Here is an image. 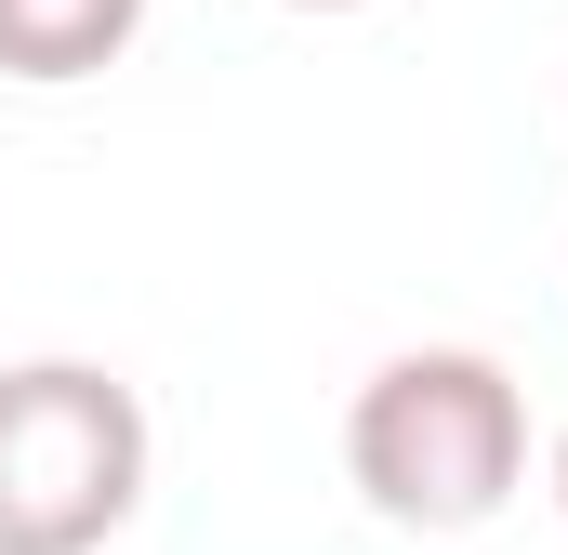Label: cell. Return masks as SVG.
<instances>
[{
	"label": "cell",
	"mask_w": 568,
	"mask_h": 555,
	"mask_svg": "<svg viewBox=\"0 0 568 555\" xmlns=\"http://www.w3.org/2000/svg\"><path fill=\"white\" fill-rule=\"evenodd\" d=\"M344 476L384 529H489L529 490V397L489 344H410L357 384Z\"/></svg>",
	"instance_id": "1"
},
{
	"label": "cell",
	"mask_w": 568,
	"mask_h": 555,
	"mask_svg": "<svg viewBox=\"0 0 568 555\" xmlns=\"http://www.w3.org/2000/svg\"><path fill=\"white\" fill-rule=\"evenodd\" d=\"M145 503V397L106 357L0 371V555H106Z\"/></svg>",
	"instance_id": "2"
},
{
	"label": "cell",
	"mask_w": 568,
	"mask_h": 555,
	"mask_svg": "<svg viewBox=\"0 0 568 555\" xmlns=\"http://www.w3.org/2000/svg\"><path fill=\"white\" fill-rule=\"evenodd\" d=\"M145 40V0H0V80H93Z\"/></svg>",
	"instance_id": "3"
},
{
	"label": "cell",
	"mask_w": 568,
	"mask_h": 555,
	"mask_svg": "<svg viewBox=\"0 0 568 555\" xmlns=\"http://www.w3.org/2000/svg\"><path fill=\"white\" fill-rule=\"evenodd\" d=\"M542 490H556V516H568V423H556V450H542Z\"/></svg>",
	"instance_id": "4"
},
{
	"label": "cell",
	"mask_w": 568,
	"mask_h": 555,
	"mask_svg": "<svg viewBox=\"0 0 568 555\" xmlns=\"http://www.w3.org/2000/svg\"><path fill=\"white\" fill-rule=\"evenodd\" d=\"M291 13H357V0H291Z\"/></svg>",
	"instance_id": "5"
}]
</instances>
